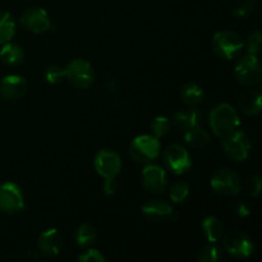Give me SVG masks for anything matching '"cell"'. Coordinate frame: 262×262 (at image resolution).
<instances>
[{
	"mask_svg": "<svg viewBox=\"0 0 262 262\" xmlns=\"http://www.w3.org/2000/svg\"><path fill=\"white\" fill-rule=\"evenodd\" d=\"M210 127L217 137H225L238 129L241 124L237 110L229 104H220L211 110L209 117Z\"/></svg>",
	"mask_w": 262,
	"mask_h": 262,
	"instance_id": "obj_1",
	"label": "cell"
},
{
	"mask_svg": "<svg viewBox=\"0 0 262 262\" xmlns=\"http://www.w3.org/2000/svg\"><path fill=\"white\" fill-rule=\"evenodd\" d=\"M159 154H160V142L155 136H138L129 145V155L136 163L150 164L158 158Z\"/></svg>",
	"mask_w": 262,
	"mask_h": 262,
	"instance_id": "obj_2",
	"label": "cell"
},
{
	"mask_svg": "<svg viewBox=\"0 0 262 262\" xmlns=\"http://www.w3.org/2000/svg\"><path fill=\"white\" fill-rule=\"evenodd\" d=\"M243 48V40L233 31H220L212 37V49L220 58L233 59Z\"/></svg>",
	"mask_w": 262,
	"mask_h": 262,
	"instance_id": "obj_3",
	"label": "cell"
},
{
	"mask_svg": "<svg viewBox=\"0 0 262 262\" xmlns=\"http://www.w3.org/2000/svg\"><path fill=\"white\" fill-rule=\"evenodd\" d=\"M225 252L235 258H247L253 253V242L246 233L239 230L228 232L223 238Z\"/></svg>",
	"mask_w": 262,
	"mask_h": 262,
	"instance_id": "obj_4",
	"label": "cell"
},
{
	"mask_svg": "<svg viewBox=\"0 0 262 262\" xmlns=\"http://www.w3.org/2000/svg\"><path fill=\"white\" fill-rule=\"evenodd\" d=\"M66 78L77 89H89L95 81L91 64L83 59H74L66 67Z\"/></svg>",
	"mask_w": 262,
	"mask_h": 262,
	"instance_id": "obj_5",
	"label": "cell"
},
{
	"mask_svg": "<svg viewBox=\"0 0 262 262\" xmlns=\"http://www.w3.org/2000/svg\"><path fill=\"white\" fill-rule=\"evenodd\" d=\"M237 81L243 86H256L261 81V66L256 55L248 53L237 63L234 69Z\"/></svg>",
	"mask_w": 262,
	"mask_h": 262,
	"instance_id": "obj_6",
	"label": "cell"
},
{
	"mask_svg": "<svg viewBox=\"0 0 262 262\" xmlns=\"http://www.w3.org/2000/svg\"><path fill=\"white\" fill-rule=\"evenodd\" d=\"M223 148L230 159L235 161H245L250 155L251 141L243 130H234L223 137Z\"/></svg>",
	"mask_w": 262,
	"mask_h": 262,
	"instance_id": "obj_7",
	"label": "cell"
},
{
	"mask_svg": "<svg viewBox=\"0 0 262 262\" xmlns=\"http://www.w3.org/2000/svg\"><path fill=\"white\" fill-rule=\"evenodd\" d=\"M212 189L222 196H235L241 191V178L230 169H219L210 181Z\"/></svg>",
	"mask_w": 262,
	"mask_h": 262,
	"instance_id": "obj_8",
	"label": "cell"
},
{
	"mask_svg": "<svg viewBox=\"0 0 262 262\" xmlns=\"http://www.w3.org/2000/svg\"><path fill=\"white\" fill-rule=\"evenodd\" d=\"M164 164L166 168L174 174H183L188 170L192 166L191 156H189L188 151L183 147V146L178 145V143H171L166 147L165 152L163 156Z\"/></svg>",
	"mask_w": 262,
	"mask_h": 262,
	"instance_id": "obj_9",
	"label": "cell"
},
{
	"mask_svg": "<svg viewBox=\"0 0 262 262\" xmlns=\"http://www.w3.org/2000/svg\"><path fill=\"white\" fill-rule=\"evenodd\" d=\"M25 209V197L19 187L13 182L0 184V210L8 214L19 212Z\"/></svg>",
	"mask_w": 262,
	"mask_h": 262,
	"instance_id": "obj_10",
	"label": "cell"
},
{
	"mask_svg": "<svg viewBox=\"0 0 262 262\" xmlns=\"http://www.w3.org/2000/svg\"><path fill=\"white\" fill-rule=\"evenodd\" d=\"M141 210L142 214L151 222L174 223L177 220V211L174 207L163 200H148L142 205Z\"/></svg>",
	"mask_w": 262,
	"mask_h": 262,
	"instance_id": "obj_11",
	"label": "cell"
},
{
	"mask_svg": "<svg viewBox=\"0 0 262 262\" xmlns=\"http://www.w3.org/2000/svg\"><path fill=\"white\" fill-rule=\"evenodd\" d=\"M94 165L97 173L104 178H115L122 168V160L114 151L101 150L95 156Z\"/></svg>",
	"mask_w": 262,
	"mask_h": 262,
	"instance_id": "obj_12",
	"label": "cell"
},
{
	"mask_svg": "<svg viewBox=\"0 0 262 262\" xmlns=\"http://www.w3.org/2000/svg\"><path fill=\"white\" fill-rule=\"evenodd\" d=\"M142 184L147 191L152 193H163L168 186L166 173L161 166L147 164L142 170Z\"/></svg>",
	"mask_w": 262,
	"mask_h": 262,
	"instance_id": "obj_13",
	"label": "cell"
},
{
	"mask_svg": "<svg viewBox=\"0 0 262 262\" xmlns=\"http://www.w3.org/2000/svg\"><path fill=\"white\" fill-rule=\"evenodd\" d=\"M20 23L26 30L32 33H42L51 27L48 13L42 8H30L25 10L20 17Z\"/></svg>",
	"mask_w": 262,
	"mask_h": 262,
	"instance_id": "obj_14",
	"label": "cell"
},
{
	"mask_svg": "<svg viewBox=\"0 0 262 262\" xmlns=\"http://www.w3.org/2000/svg\"><path fill=\"white\" fill-rule=\"evenodd\" d=\"M27 92V82L23 77L10 74L0 82V96L7 101H17Z\"/></svg>",
	"mask_w": 262,
	"mask_h": 262,
	"instance_id": "obj_15",
	"label": "cell"
},
{
	"mask_svg": "<svg viewBox=\"0 0 262 262\" xmlns=\"http://www.w3.org/2000/svg\"><path fill=\"white\" fill-rule=\"evenodd\" d=\"M38 251L45 256L58 255L63 247V235L58 229H49L38 237Z\"/></svg>",
	"mask_w": 262,
	"mask_h": 262,
	"instance_id": "obj_16",
	"label": "cell"
},
{
	"mask_svg": "<svg viewBox=\"0 0 262 262\" xmlns=\"http://www.w3.org/2000/svg\"><path fill=\"white\" fill-rule=\"evenodd\" d=\"M261 102L262 96L260 91L256 90H247L239 96L241 110L247 115H256L261 112Z\"/></svg>",
	"mask_w": 262,
	"mask_h": 262,
	"instance_id": "obj_17",
	"label": "cell"
},
{
	"mask_svg": "<svg viewBox=\"0 0 262 262\" xmlns=\"http://www.w3.org/2000/svg\"><path fill=\"white\" fill-rule=\"evenodd\" d=\"M201 113L196 109H189V110H182L174 114V123L177 127L181 129L188 130L191 128H194L199 125L200 120H201Z\"/></svg>",
	"mask_w": 262,
	"mask_h": 262,
	"instance_id": "obj_18",
	"label": "cell"
},
{
	"mask_svg": "<svg viewBox=\"0 0 262 262\" xmlns=\"http://www.w3.org/2000/svg\"><path fill=\"white\" fill-rule=\"evenodd\" d=\"M202 230L210 243L217 242L224 234V227H223L222 222L215 216L205 217L202 222Z\"/></svg>",
	"mask_w": 262,
	"mask_h": 262,
	"instance_id": "obj_19",
	"label": "cell"
},
{
	"mask_svg": "<svg viewBox=\"0 0 262 262\" xmlns=\"http://www.w3.org/2000/svg\"><path fill=\"white\" fill-rule=\"evenodd\" d=\"M23 56L25 54H23L22 48L17 43L5 42L0 49V59L3 63L8 64V66H18L22 63Z\"/></svg>",
	"mask_w": 262,
	"mask_h": 262,
	"instance_id": "obj_20",
	"label": "cell"
},
{
	"mask_svg": "<svg viewBox=\"0 0 262 262\" xmlns=\"http://www.w3.org/2000/svg\"><path fill=\"white\" fill-rule=\"evenodd\" d=\"M181 97L186 105H188V106H196L204 99V90L197 83L189 82V83L184 84L183 89H182Z\"/></svg>",
	"mask_w": 262,
	"mask_h": 262,
	"instance_id": "obj_21",
	"label": "cell"
},
{
	"mask_svg": "<svg viewBox=\"0 0 262 262\" xmlns=\"http://www.w3.org/2000/svg\"><path fill=\"white\" fill-rule=\"evenodd\" d=\"M184 140L191 147L193 148H204L210 143V135L205 129L200 128L199 125L194 128H191L184 135Z\"/></svg>",
	"mask_w": 262,
	"mask_h": 262,
	"instance_id": "obj_22",
	"label": "cell"
},
{
	"mask_svg": "<svg viewBox=\"0 0 262 262\" xmlns=\"http://www.w3.org/2000/svg\"><path fill=\"white\" fill-rule=\"evenodd\" d=\"M15 33L14 17L9 12H0V45L9 42Z\"/></svg>",
	"mask_w": 262,
	"mask_h": 262,
	"instance_id": "obj_23",
	"label": "cell"
},
{
	"mask_svg": "<svg viewBox=\"0 0 262 262\" xmlns=\"http://www.w3.org/2000/svg\"><path fill=\"white\" fill-rule=\"evenodd\" d=\"M96 229L91 224H81L76 230V242L81 247H89L96 241Z\"/></svg>",
	"mask_w": 262,
	"mask_h": 262,
	"instance_id": "obj_24",
	"label": "cell"
},
{
	"mask_svg": "<svg viewBox=\"0 0 262 262\" xmlns=\"http://www.w3.org/2000/svg\"><path fill=\"white\" fill-rule=\"evenodd\" d=\"M220 260H223L222 250L214 243L205 246L197 255V261L199 262H217Z\"/></svg>",
	"mask_w": 262,
	"mask_h": 262,
	"instance_id": "obj_25",
	"label": "cell"
},
{
	"mask_svg": "<svg viewBox=\"0 0 262 262\" xmlns=\"http://www.w3.org/2000/svg\"><path fill=\"white\" fill-rule=\"evenodd\" d=\"M189 186L186 182H177L170 187V200L174 204H183L187 199L189 197Z\"/></svg>",
	"mask_w": 262,
	"mask_h": 262,
	"instance_id": "obj_26",
	"label": "cell"
},
{
	"mask_svg": "<svg viewBox=\"0 0 262 262\" xmlns=\"http://www.w3.org/2000/svg\"><path fill=\"white\" fill-rule=\"evenodd\" d=\"M151 132L154 133L155 137H164L170 132L171 123L166 117H156L155 119L151 122Z\"/></svg>",
	"mask_w": 262,
	"mask_h": 262,
	"instance_id": "obj_27",
	"label": "cell"
},
{
	"mask_svg": "<svg viewBox=\"0 0 262 262\" xmlns=\"http://www.w3.org/2000/svg\"><path fill=\"white\" fill-rule=\"evenodd\" d=\"M256 0H235L233 4V14L235 17L245 18L255 10Z\"/></svg>",
	"mask_w": 262,
	"mask_h": 262,
	"instance_id": "obj_28",
	"label": "cell"
},
{
	"mask_svg": "<svg viewBox=\"0 0 262 262\" xmlns=\"http://www.w3.org/2000/svg\"><path fill=\"white\" fill-rule=\"evenodd\" d=\"M45 79L51 84H58L66 79V68L60 66H50L45 71Z\"/></svg>",
	"mask_w": 262,
	"mask_h": 262,
	"instance_id": "obj_29",
	"label": "cell"
},
{
	"mask_svg": "<svg viewBox=\"0 0 262 262\" xmlns=\"http://www.w3.org/2000/svg\"><path fill=\"white\" fill-rule=\"evenodd\" d=\"M261 48V32L260 31H253L250 36H248L247 40V50L250 54H256L260 51Z\"/></svg>",
	"mask_w": 262,
	"mask_h": 262,
	"instance_id": "obj_30",
	"label": "cell"
},
{
	"mask_svg": "<svg viewBox=\"0 0 262 262\" xmlns=\"http://www.w3.org/2000/svg\"><path fill=\"white\" fill-rule=\"evenodd\" d=\"M78 261L81 262H104L105 257L97 250H87L82 255L78 256Z\"/></svg>",
	"mask_w": 262,
	"mask_h": 262,
	"instance_id": "obj_31",
	"label": "cell"
},
{
	"mask_svg": "<svg viewBox=\"0 0 262 262\" xmlns=\"http://www.w3.org/2000/svg\"><path fill=\"white\" fill-rule=\"evenodd\" d=\"M262 189V178L258 174L253 176L248 182V192L252 197H258Z\"/></svg>",
	"mask_w": 262,
	"mask_h": 262,
	"instance_id": "obj_32",
	"label": "cell"
},
{
	"mask_svg": "<svg viewBox=\"0 0 262 262\" xmlns=\"http://www.w3.org/2000/svg\"><path fill=\"white\" fill-rule=\"evenodd\" d=\"M117 188H118V183L117 181H115V178H105V183H104V187H102V191H104V193L106 194V196H112V194H114L115 192H117Z\"/></svg>",
	"mask_w": 262,
	"mask_h": 262,
	"instance_id": "obj_33",
	"label": "cell"
},
{
	"mask_svg": "<svg viewBox=\"0 0 262 262\" xmlns=\"http://www.w3.org/2000/svg\"><path fill=\"white\" fill-rule=\"evenodd\" d=\"M235 211H237V214L239 215V216L245 217V216H248L250 215V207H248V205L246 204V202L243 201H239L235 204Z\"/></svg>",
	"mask_w": 262,
	"mask_h": 262,
	"instance_id": "obj_34",
	"label": "cell"
}]
</instances>
